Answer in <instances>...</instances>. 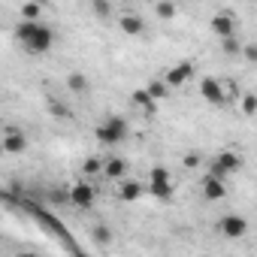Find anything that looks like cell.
<instances>
[{"mask_svg": "<svg viewBox=\"0 0 257 257\" xmlns=\"http://www.w3.org/2000/svg\"><path fill=\"white\" fill-rule=\"evenodd\" d=\"M16 37L22 40V46H25L31 55H43V52H49L52 43H55V31H52V28H46V25H40V22H28V19H22V25L16 28Z\"/></svg>", "mask_w": 257, "mask_h": 257, "instance_id": "1", "label": "cell"}, {"mask_svg": "<svg viewBox=\"0 0 257 257\" xmlns=\"http://www.w3.org/2000/svg\"><path fill=\"white\" fill-rule=\"evenodd\" d=\"M94 137H97L103 146H118V143L127 137V121H124L121 115H109L103 124H97Z\"/></svg>", "mask_w": 257, "mask_h": 257, "instance_id": "2", "label": "cell"}, {"mask_svg": "<svg viewBox=\"0 0 257 257\" xmlns=\"http://www.w3.org/2000/svg\"><path fill=\"white\" fill-rule=\"evenodd\" d=\"M239 170H242V158H239L236 152H218V158L212 161V170H209V173L227 179V176H233V173H239Z\"/></svg>", "mask_w": 257, "mask_h": 257, "instance_id": "3", "label": "cell"}, {"mask_svg": "<svg viewBox=\"0 0 257 257\" xmlns=\"http://www.w3.org/2000/svg\"><path fill=\"white\" fill-rule=\"evenodd\" d=\"M149 191L161 200H167L173 194V179H170V170L167 167H155L152 176H149Z\"/></svg>", "mask_w": 257, "mask_h": 257, "instance_id": "4", "label": "cell"}, {"mask_svg": "<svg viewBox=\"0 0 257 257\" xmlns=\"http://www.w3.org/2000/svg\"><path fill=\"white\" fill-rule=\"evenodd\" d=\"M218 233H224L227 239H242L248 233V221L242 215H224L218 221Z\"/></svg>", "mask_w": 257, "mask_h": 257, "instance_id": "5", "label": "cell"}, {"mask_svg": "<svg viewBox=\"0 0 257 257\" xmlns=\"http://www.w3.org/2000/svg\"><path fill=\"white\" fill-rule=\"evenodd\" d=\"M94 200H97L94 185H88V182H76V185L70 188V203H73V206H79V209H91Z\"/></svg>", "mask_w": 257, "mask_h": 257, "instance_id": "6", "label": "cell"}, {"mask_svg": "<svg viewBox=\"0 0 257 257\" xmlns=\"http://www.w3.org/2000/svg\"><path fill=\"white\" fill-rule=\"evenodd\" d=\"M191 76H194V64H191V61H179L173 70H167V76H164V79H167V85H170V88H182Z\"/></svg>", "mask_w": 257, "mask_h": 257, "instance_id": "7", "label": "cell"}, {"mask_svg": "<svg viewBox=\"0 0 257 257\" xmlns=\"http://www.w3.org/2000/svg\"><path fill=\"white\" fill-rule=\"evenodd\" d=\"M143 191H146V188H143V182L127 179V176H124V179H121V185H118V200H121V203H137V200L143 197Z\"/></svg>", "mask_w": 257, "mask_h": 257, "instance_id": "8", "label": "cell"}, {"mask_svg": "<svg viewBox=\"0 0 257 257\" xmlns=\"http://www.w3.org/2000/svg\"><path fill=\"white\" fill-rule=\"evenodd\" d=\"M200 94H203V100H209L212 106H224V91H221V79H203L200 82Z\"/></svg>", "mask_w": 257, "mask_h": 257, "instance_id": "9", "label": "cell"}, {"mask_svg": "<svg viewBox=\"0 0 257 257\" xmlns=\"http://www.w3.org/2000/svg\"><path fill=\"white\" fill-rule=\"evenodd\" d=\"M224 194H227L224 179L215 176V173H209V176L203 179V197H206V200H224Z\"/></svg>", "mask_w": 257, "mask_h": 257, "instance_id": "10", "label": "cell"}, {"mask_svg": "<svg viewBox=\"0 0 257 257\" xmlns=\"http://www.w3.org/2000/svg\"><path fill=\"white\" fill-rule=\"evenodd\" d=\"M212 34L218 37V40H224V37H233V31H236V22H233V16L230 13H218L215 19H212Z\"/></svg>", "mask_w": 257, "mask_h": 257, "instance_id": "11", "label": "cell"}, {"mask_svg": "<svg viewBox=\"0 0 257 257\" xmlns=\"http://www.w3.org/2000/svg\"><path fill=\"white\" fill-rule=\"evenodd\" d=\"M118 28H121L127 37H140V34H146V22H143L140 16H134V13H124V16L118 19Z\"/></svg>", "mask_w": 257, "mask_h": 257, "instance_id": "12", "label": "cell"}, {"mask_svg": "<svg viewBox=\"0 0 257 257\" xmlns=\"http://www.w3.org/2000/svg\"><path fill=\"white\" fill-rule=\"evenodd\" d=\"M103 176H106V179H112V182H121V179L127 176V161H124V158H106Z\"/></svg>", "mask_w": 257, "mask_h": 257, "instance_id": "13", "label": "cell"}, {"mask_svg": "<svg viewBox=\"0 0 257 257\" xmlns=\"http://www.w3.org/2000/svg\"><path fill=\"white\" fill-rule=\"evenodd\" d=\"M28 149V140H25V134H19V131H10L7 137H4V152L7 155H22Z\"/></svg>", "mask_w": 257, "mask_h": 257, "instance_id": "14", "label": "cell"}, {"mask_svg": "<svg viewBox=\"0 0 257 257\" xmlns=\"http://www.w3.org/2000/svg\"><path fill=\"white\" fill-rule=\"evenodd\" d=\"M134 103H137L146 115H155V112H158V100L149 94V88H137V91H134Z\"/></svg>", "mask_w": 257, "mask_h": 257, "instance_id": "15", "label": "cell"}, {"mask_svg": "<svg viewBox=\"0 0 257 257\" xmlns=\"http://www.w3.org/2000/svg\"><path fill=\"white\" fill-rule=\"evenodd\" d=\"M146 88H149V94H152L155 100H164V97L170 94V85H167V79H155V82H149Z\"/></svg>", "mask_w": 257, "mask_h": 257, "instance_id": "16", "label": "cell"}, {"mask_svg": "<svg viewBox=\"0 0 257 257\" xmlns=\"http://www.w3.org/2000/svg\"><path fill=\"white\" fill-rule=\"evenodd\" d=\"M67 85H70V91H76V94H85V91H88V79H85L82 73H70Z\"/></svg>", "mask_w": 257, "mask_h": 257, "instance_id": "17", "label": "cell"}, {"mask_svg": "<svg viewBox=\"0 0 257 257\" xmlns=\"http://www.w3.org/2000/svg\"><path fill=\"white\" fill-rule=\"evenodd\" d=\"M103 167H106V161H103V158H85V164H82V170H85L88 176L103 173Z\"/></svg>", "mask_w": 257, "mask_h": 257, "instance_id": "18", "label": "cell"}, {"mask_svg": "<svg viewBox=\"0 0 257 257\" xmlns=\"http://www.w3.org/2000/svg\"><path fill=\"white\" fill-rule=\"evenodd\" d=\"M91 236H94V242H100V245H109V242H112V230H109L106 224H97V227L91 230Z\"/></svg>", "mask_w": 257, "mask_h": 257, "instance_id": "19", "label": "cell"}, {"mask_svg": "<svg viewBox=\"0 0 257 257\" xmlns=\"http://www.w3.org/2000/svg\"><path fill=\"white\" fill-rule=\"evenodd\" d=\"M22 19H28V22H37L40 19V0H31V4L22 7Z\"/></svg>", "mask_w": 257, "mask_h": 257, "instance_id": "20", "label": "cell"}, {"mask_svg": "<svg viewBox=\"0 0 257 257\" xmlns=\"http://www.w3.org/2000/svg\"><path fill=\"white\" fill-rule=\"evenodd\" d=\"M221 46H224V52H227V55H242V49H245L236 37H224V40H221Z\"/></svg>", "mask_w": 257, "mask_h": 257, "instance_id": "21", "label": "cell"}, {"mask_svg": "<svg viewBox=\"0 0 257 257\" xmlns=\"http://www.w3.org/2000/svg\"><path fill=\"white\" fill-rule=\"evenodd\" d=\"M221 91H224V103H230V100H236V97H239L236 82H230V79H221Z\"/></svg>", "mask_w": 257, "mask_h": 257, "instance_id": "22", "label": "cell"}, {"mask_svg": "<svg viewBox=\"0 0 257 257\" xmlns=\"http://www.w3.org/2000/svg\"><path fill=\"white\" fill-rule=\"evenodd\" d=\"M155 13H158L161 19H173V16H176V4H170V0H161V4L155 7Z\"/></svg>", "mask_w": 257, "mask_h": 257, "instance_id": "23", "label": "cell"}, {"mask_svg": "<svg viewBox=\"0 0 257 257\" xmlns=\"http://www.w3.org/2000/svg\"><path fill=\"white\" fill-rule=\"evenodd\" d=\"M242 115H257V97L254 94L242 97Z\"/></svg>", "mask_w": 257, "mask_h": 257, "instance_id": "24", "label": "cell"}, {"mask_svg": "<svg viewBox=\"0 0 257 257\" xmlns=\"http://www.w3.org/2000/svg\"><path fill=\"white\" fill-rule=\"evenodd\" d=\"M91 7H94V13H97L100 19L109 16V0H91Z\"/></svg>", "mask_w": 257, "mask_h": 257, "instance_id": "25", "label": "cell"}, {"mask_svg": "<svg viewBox=\"0 0 257 257\" xmlns=\"http://www.w3.org/2000/svg\"><path fill=\"white\" fill-rule=\"evenodd\" d=\"M182 164H185L188 170H197V167H200V155H197V152H188V155L182 158Z\"/></svg>", "mask_w": 257, "mask_h": 257, "instance_id": "26", "label": "cell"}, {"mask_svg": "<svg viewBox=\"0 0 257 257\" xmlns=\"http://www.w3.org/2000/svg\"><path fill=\"white\" fill-rule=\"evenodd\" d=\"M242 55H245L251 64H257V46H245V49H242Z\"/></svg>", "mask_w": 257, "mask_h": 257, "instance_id": "27", "label": "cell"}, {"mask_svg": "<svg viewBox=\"0 0 257 257\" xmlns=\"http://www.w3.org/2000/svg\"><path fill=\"white\" fill-rule=\"evenodd\" d=\"M49 106H52V115H58V118H64V115H67V112H64V106H61V103H55V100H52V103H49Z\"/></svg>", "mask_w": 257, "mask_h": 257, "instance_id": "28", "label": "cell"}]
</instances>
